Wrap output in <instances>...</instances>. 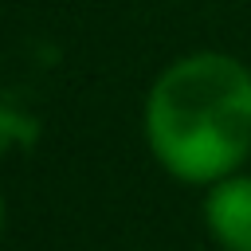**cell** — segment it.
Segmentation results:
<instances>
[{"label":"cell","mask_w":251,"mask_h":251,"mask_svg":"<svg viewBox=\"0 0 251 251\" xmlns=\"http://www.w3.org/2000/svg\"><path fill=\"white\" fill-rule=\"evenodd\" d=\"M145 145L184 184H216L251 157V71L224 51H192L165 67L141 110Z\"/></svg>","instance_id":"obj_1"},{"label":"cell","mask_w":251,"mask_h":251,"mask_svg":"<svg viewBox=\"0 0 251 251\" xmlns=\"http://www.w3.org/2000/svg\"><path fill=\"white\" fill-rule=\"evenodd\" d=\"M204 227L224 251H251V173H231L208 184Z\"/></svg>","instance_id":"obj_2"},{"label":"cell","mask_w":251,"mask_h":251,"mask_svg":"<svg viewBox=\"0 0 251 251\" xmlns=\"http://www.w3.org/2000/svg\"><path fill=\"white\" fill-rule=\"evenodd\" d=\"M35 137H39V122H35L31 114L12 110V106L0 102V157H4L8 149H27V145H35Z\"/></svg>","instance_id":"obj_3"},{"label":"cell","mask_w":251,"mask_h":251,"mask_svg":"<svg viewBox=\"0 0 251 251\" xmlns=\"http://www.w3.org/2000/svg\"><path fill=\"white\" fill-rule=\"evenodd\" d=\"M0 231H4V196H0Z\"/></svg>","instance_id":"obj_4"}]
</instances>
